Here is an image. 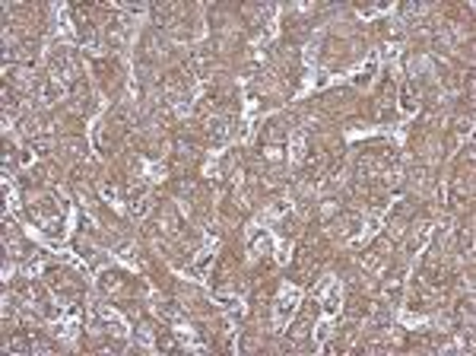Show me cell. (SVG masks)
Returning <instances> with one entry per match:
<instances>
[{
  "label": "cell",
  "mask_w": 476,
  "mask_h": 356,
  "mask_svg": "<svg viewBox=\"0 0 476 356\" xmlns=\"http://www.w3.org/2000/svg\"><path fill=\"white\" fill-rule=\"evenodd\" d=\"M210 70H213V48L194 51L191 60H187V73H191V77H206Z\"/></svg>",
  "instance_id": "obj_2"
},
{
  "label": "cell",
  "mask_w": 476,
  "mask_h": 356,
  "mask_svg": "<svg viewBox=\"0 0 476 356\" xmlns=\"http://www.w3.org/2000/svg\"><path fill=\"white\" fill-rule=\"evenodd\" d=\"M150 210H152V197H143V200H137V204H133V217H137V219H143Z\"/></svg>",
  "instance_id": "obj_11"
},
{
  "label": "cell",
  "mask_w": 476,
  "mask_h": 356,
  "mask_svg": "<svg viewBox=\"0 0 476 356\" xmlns=\"http://www.w3.org/2000/svg\"><path fill=\"white\" fill-rule=\"evenodd\" d=\"M264 140H267L270 146L286 143V140H289V127H286V121H283V118H273L270 124H267V131H264Z\"/></svg>",
  "instance_id": "obj_5"
},
{
  "label": "cell",
  "mask_w": 476,
  "mask_h": 356,
  "mask_svg": "<svg viewBox=\"0 0 476 356\" xmlns=\"http://www.w3.org/2000/svg\"><path fill=\"white\" fill-rule=\"evenodd\" d=\"M225 19H229V10H223V6H216V10L210 13V23H213V29H223V26H225Z\"/></svg>",
  "instance_id": "obj_10"
},
{
  "label": "cell",
  "mask_w": 476,
  "mask_h": 356,
  "mask_svg": "<svg viewBox=\"0 0 476 356\" xmlns=\"http://www.w3.org/2000/svg\"><path fill=\"white\" fill-rule=\"evenodd\" d=\"M60 150H70V156H79V153H86V143L76 137H67V140H60Z\"/></svg>",
  "instance_id": "obj_8"
},
{
  "label": "cell",
  "mask_w": 476,
  "mask_h": 356,
  "mask_svg": "<svg viewBox=\"0 0 476 356\" xmlns=\"http://www.w3.org/2000/svg\"><path fill=\"white\" fill-rule=\"evenodd\" d=\"M254 248H257V251H270V239H267V236H257V239H254Z\"/></svg>",
  "instance_id": "obj_20"
},
{
  "label": "cell",
  "mask_w": 476,
  "mask_h": 356,
  "mask_svg": "<svg viewBox=\"0 0 476 356\" xmlns=\"http://www.w3.org/2000/svg\"><path fill=\"white\" fill-rule=\"evenodd\" d=\"M372 73H375V64H368L362 73H356V86H365L368 80H372Z\"/></svg>",
  "instance_id": "obj_15"
},
{
  "label": "cell",
  "mask_w": 476,
  "mask_h": 356,
  "mask_svg": "<svg viewBox=\"0 0 476 356\" xmlns=\"http://www.w3.org/2000/svg\"><path fill=\"white\" fill-rule=\"evenodd\" d=\"M232 124H235V118L232 115H219L210 121V140L213 143H225V140L232 137Z\"/></svg>",
  "instance_id": "obj_4"
},
{
  "label": "cell",
  "mask_w": 476,
  "mask_h": 356,
  "mask_svg": "<svg viewBox=\"0 0 476 356\" xmlns=\"http://www.w3.org/2000/svg\"><path fill=\"white\" fill-rule=\"evenodd\" d=\"M292 312V302L289 299H279V305H276V325H286V315Z\"/></svg>",
  "instance_id": "obj_12"
},
{
  "label": "cell",
  "mask_w": 476,
  "mask_h": 356,
  "mask_svg": "<svg viewBox=\"0 0 476 356\" xmlns=\"http://www.w3.org/2000/svg\"><path fill=\"white\" fill-rule=\"evenodd\" d=\"M159 350H175V340H172L169 334H162V337H159Z\"/></svg>",
  "instance_id": "obj_21"
},
{
  "label": "cell",
  "mask_w": 476,
  "mask_h": 356,
  "mask_svg": "<svg viewBox=\"0 0 476 356\" xmlns=\"http://www.w3.org/2000/svg\"><path fill=\"white\" fill-rule=\"evenodd\" d=\"M454 127H457V131H470V115H457V118H454Z\"/></svg>",
  "instance_id": "obj_19"
},
{
  "label": "cell",
  "mask_w": 476,
  "mask_h": 356,
  "mask_svg": "<svg viewBox=\"0 0 476 356\" xmlns=\"http://www.w3.org/2000/svg\"><path fill=\"white\" fill-rule=\"evenodd\" d=\"M241 350H257V337H251V334H248V337L241 340Z\"/></svg>",
  "instance_id": "obj_22"
},
{
  "label": "cell",
  "mask_w": 476,
  "mask_h": 356,
  "mask_svg": "<svg viewBox=\"0 0 476 356\" xmlns=\"http://www.w3.org/2000/svg\"><path fill=\"white\" fill-rule=\"evenodd\" d=\"M187 92H191V77H187L184 70H175L165 77V96L172 99V102H184Z\"/></svg>",
  "instance_id": "obj_1"
},
{
  "label": "cell",
  "mask_w": 476,
  "mask_h": 356,
  "mask_svg": "<svg viewBox=\"0 0 476 356\" xmlns=\"http://www.w3.org/2000/svg\"><path fill=\"white\" fill-rule=\"evenodd\" d=\"M99 286H102L105 293H118L121 290V274L118 271H105L102 280H99Z\"/></svg>",
  "instance_id": "obj_6"
},
{
  "label": "cell",
  "mask_w": 476,
  "mask_h": 356,
  "mask_svg": "<svg viewBox=\"0 0 476 356\" xmlns=\"http://www.w3.org/2000/svg\"><path fill=\"white\" fill-rule=\"evenodd\" d=\"M32 150H38V153H48V150H51V140H45V137L32 140Z\"/></svg>",
  "instance_id": "obj_17"
},
{
  "label": "cell",
  "mask_w": 476,
  "mask_h": 356,
  "mask_svg": "<svg viewBox=\"0 0 476 356\" xmlns=\"http://www.w3.org/2000/svg\"><path fill=\"white\" fill-rule=\"evenodd\" d=\"M10 350H23V353H25V350H32V344H29L25 337H13V340H10Z\"/></svg>",
  "instance_id": "obj_16"
},
{
  "label": "cell",
  "mask_w": 476,
  "mask_h": 356,
  "mask_svg": "<svg viewBox=\"0 0 476 356\" xmlns=\"http://www.w3.org/2000/svg\"><path fill=\"white\" fill-rule=\"evenodd\" d=\"M470 245H473V236H470V229H464V232H460V248L470 254Z\"/></svg>",
  "instance_id": "obj_18"
},
{
  "label": "cell",
  "mask_w": 476,
  "mask_h": 356,
  "mask_svg": "<svg viewBox=\"0 0 476 356\" xmlns=\"http://www.w3.org/2000/svg\"><path fill=\"white\" fill-rule=\"evenodd\" d=\"M152 16H156V26H162V29H175V26H181V6H172V3L152 6Z\"/></svg>",
  "instance_id": "obj_3"
},
{
  "label": "cell",
  "mask_w": 476,
  "mask_h": 356,
  "mask_svg": "<svg viewBox=\"0 0 476 356\" xmlns=\"http://www.w3.org/2000/svg\"><path fill=\"white\" fill-rule=\"evenodd\" d=\"M400 99H403V109H416V99H413V83L403 86V96H400Z\"/></svg>",
  "instance_id": "obj_14"
},
{
  "label": "cell",
  "mask_w": 476,
  "mask_h": 356,
  "mask_svg": "<svg viewBox=\"0 0 476 356\" xmlns=\"http://www.w3.org/2000/svg\"><path fill=\"white\" fill-rule=\"evenodd\" d=\"M102 197H108V200L115 197V185H102Z\"/></svg>",
  "instance_id": "obj_23"
},
{
  "label": "cell",
  "mask_w": 476,
  "mask_h": 356,
  "mask_svg": "<svg viewBox=\"0 0 476 356\" xmlns=\"http://www.w3.org/2000/svg\"><path fill=\"white\" fill-rule=\"evenodd\" d=\"M19 131H23L25 137H32V134L38 131V118H23L19 121Z\"/></svg>",
  "instance_id": "obj_13"
},
{
  "label": "cell",
  "mask_w": 476,
  "mask_h": 356,
  "mask_svg": "<svg viewBox=\"0 0 476 356\" xmlns=\"http://www.w3.org/2000/svg\"><path fill=\"white\" fill-rule=\"evenodd\" d=\"M159 318H165V321H181L178 302H162V305H159Z\"/></svg>",
  "instance_id": "obj_7"
},
{
  "label": "cell",
  "mask_w": 476,
  "mask_h": 356,
  "mask_svg": "<svg viewBox=\"0 0 476 356\" xmlns=\"http://www.w3.org/2000/svg\"><path fill=\"white\" fill-rule=\"evenodd\" d=\"M16 57H19V60H32V57H35V42L29 38V42L16 45Z\"/></svg>",
  "instance_id": "obj_9"
}]
</instances>
